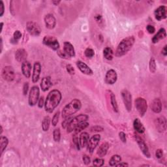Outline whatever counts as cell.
I'll use <instances>...</instances> for the list:
<instances>
[{
  "label": "cell",
  "mask_w": 167,
  "mask_h": 167,
  "mask_svg": "<svg viewBox=\"0 0 167 167\" xmlns=\"http://www.w3.org/2000/svg\"><path fill=\"white\" fill-rule=\"evenodd\" d=\"M26 29H27V31L29 34L32 36H35V37H37L41 34V29L40 26L37 24L34 21H30L27 23V25H26Z\"/></svg>",
  "instance_id": "cell-8"
},
{
  "label": "cell",
  "mask_w": 167,
  "mask_h": 167,
  "mask_svg": "<svg viewBox=\"0 0 167 167\" xmlns=\"http://www.w3.org/2000/svg\"><path fill=\"white\" fill-rule=\"evenodd\" d=\"M42 42L53 50H58L60 47L58 40L54 36H45L42 40Z\"/></svg>",
  "instance_id": "cell-6"
},
{
  "label": "cell",
  "mask_w": 167,
  "mask_h": 167,
  "mask_svg": "<svg viewBox=\"0 0 167 167\" xmlns=\"http://www.w3.org/2000/svg\"><path fill=\"white\" fill-rule=\"evenodd\" d=\"M122 97L127 110L131 112L132 110V96L128 90H123L122 91Z\"/></svg>",
  "instance_id": "cell-10"
},
{
  "label": "cell",
  "mask_w": 167,
  "mask_h": 167,
  "mask_svg": "<svg viewBox=\"0 0 167 167\" xmlns=\"http://www.w3.org/2000/svg\"><path fill=\"white\" fill-rule=\"evenodd\" d=\"M60 112H57L54 114V117H52V124L53 126H56L57 124L58 123V121H59V118H60Z\"/></svg>",
  "instance_id": "cell-38"
},
{
  "label": "cell",
  "mask_w": 167,
  "mask_h": 167,
  "mask_svg": "<svg viewBox=\"0 0 167 167\" xmlns=\"http://www.w3.org/2000/svg\"><path fill=\"white\" fill-rule=\"evenodd\" d=\"M149 71L152 73H155L156 71V63L155 59L152 58L150 59L149 61Z\"/></svg>",
  "instance_id": "cell-34"
},
{
  "label": "cell",
  "mask_w": 167,
  "mask_h": 167,
  "mask_svg": "<svg viewBox=\"0 0 167 167\" xmlns=\"http://www.w3.org/2000/svg\"><path fill=\"white\" fill-rule=\"evenodd\" d=\"M117 79V74L116 71L114 69H110L106 72L105 75V82L107 84L112 85L116 82Z\"/></svg>",
  "instance_id": "cell-13"
},
{
  "label": "cell",
  "mask_w": 167,
  "mask_h": 167,
  "mask_svg": "<svg viewBox=\"0 0 167 167\" xmlns=\"http://www.w3.org/2000/svg\"><path fill=\"white\" fill-rule=\"evenodd\" d=\"M119 137L120 139L121 140V141L123 143H125L127 141V138H126V135L125 133L123 132H120L119 133Z\"/></svg>",
  "instance_id": "cell-44"
},
{
  "label": "cell",
  "mask_w": 167,
  "mask_h": 167,
  "mask_svg": "<svg viewBox=\"0 0 167 167\" xmlns=\"http://www.w3.org/2000/svg\"><path fill=\"white\" fill-rule=\"evenodd\" d=\"M50 118L49 116H46L43 119L42 123V129L44 131H48L49 128H50Z\"/></svg>",
  "instance_id": "cell-32"
},
{
  "label": "cell",
  "mask_w": 167,
  "mask_h": 167,
  "mask_svg": "<svg viewBox=\"0 0 167 167\" xmlns=\"http://www.w3.org/2000/svg\"><path fill=\"white\" fill-rule=\"evenodd\" d=\"M52 86L51 82V78L50 77H44L42 78L41 82V88L43 91H47L50 89V88Z\"/></svg>",
  "instance_id": "cell-24"
},
{
  "label": "cell",
  "mask_w": 167,
  "mask_h": 167,
  "mask_svg": "<svg viewBox=\"0 0 167 167\" xmlns=\"http://www.w3.org/2000/svg\"><path fill=\"white\" fill-rule=\"evenodd\" d=\"M82 160H83V162L86 165H88L91 163V159L89 158V156H88L87 155H83V158H82Z\"/></svg>",
  "instance_id": "cell-46"
},
{
  "label": "cell",
  "mask_w": 167,
  "mask_h": 167,
  "mask_svg": "<svg viewBox=\"0 0 167 167\" xmlns=\"http://www.w3.org/2000/svg\"><path fill=\"white\" fill-rule=\"evenodd\" d=\"M66 69H67V71L68 72V73H69L70 74L73 75L75 74V70L72 65H71V64L67 65Z\"/></svg>",
  "instance_id": "cell-40"
},
{
  "label": "cell",
  "mask_w": 167,
  "mask_h": 167,
  "mask_svg": "<svg viewBox=\"0 0 167 167\" xmlns=\"http://www.w3.org/2000/svg\"><path fill=\"white\" fill-rule=\"evenodd\" d=\"M154 15L155 18L158 21H161V20L165 19L166 18V6L161 5L156 9L154 11Z\"/></svg>",
  "instance_id": "cell-16"
},
{
  "label": "cell",
  "mask_w": 167,
  "mask_h": 167,
  "mask_svg": "<svg viewBox=\"0 0 167 167\" xmlns=\"http://www.w3.org/2000/svg\"><path fill=\"white\" fill-rule=\"evenodd\" d=\"M90 140V135L86 132H83L80 134L79 136V142L80 148H84L87 146L88 142Z\"/></svg>",
  "instance_id": "cell-25"
},
{
  "label": "cell",
  "mask_w": 167,
  "mask_h": 167,
  "mask_svg": "<svg viewBox=\"0 0 167 167\" xmlns=\"http://www.w3.org/2000/svg\"><path fill=\"white\" fill-rule=\"evenodd\" d=\"M135 42V39L133 36H129L121 41L115 52L116 57H122L127 54L131 50Z\"/></svg>",
  "instance_id": "cell-2"
},
{
  "label": "cell",
  "mask_w": 167,
  "mask_h": 167,
  "mask_svg": "<svg viewBox=\"0 0 167 167\" xmlns=\"http://www.w3.org/2000/svg\"><path fill=\"white\" fill-rule=\"evenodd\" d=\"M27 58H28V53L24 49L20 48L16 51L15 59L17 61L23 63L24 61H26Z\"/></svg>",
  "instance_id": "cell-21"
},
{
  "label": "cell",
  "mask_w": 167,
  "mask_h": 167,
  "mask_svg": "<svg viewBox=\"0 0 167 167\" xmlns=\"http://www.w3.org/2000/svg\"><path fill=\"white\" fill-rule=\"evenodd\" d=\"M58 55H60V57L61 58H65V59L69 58V57L67 56L66 54H65V53L63 52H63H62V51H58Z\"/></svg>",
  "instance_id": "cell-51"
},
{
  "label": "cell",
  "mask_w": 167,
  "mask_h": 167,
  "mask_svg": "<svg viewBox=\"0 0 167 167\" xmlns=\"http://www.w3.org/2000/svg\"><path fill=\"white\" fill-rule=\"evenodd\" d=\"M109 149V143H107V142L103 143L97 149V155L99 156L100 158H103V157H104L106 155Z\"/></svg>",
  "instance_id": "cell-26"
},
{
  "label": "cell",
  "mask_w": 167,
  "mask_h": 167,
  "mask_svg": "<svg viewBox=\"0 0 167 167\" xmlns=\"http://www.w3.org/2000/svg\"><path fill=\"white\" fill-rule=\"evenodd\" d=\"M53 138L55 142H58L60 141V139H61V131L60 129L59 128H57L54 129V132H53Z\"/></svg>",
  "instance_id": "cell-33"
},
{
  "label": "cell",
  "mask_w": 167,
  "mask_h": 167,
  "mask_svg": "<svg viewBox=\"0 0 167 167\" xmlns=\"http://www.w3.org/2000/svg\"><path fill=\"white\" fill-rule=\"evenodd\" d=\"M21 37H22V34L19 30L15 31L14 34H13V39L16 41H18L20 39H21Z\"/></svg>",
  "instance_id": "cell-41"
},
{
  "label": "cell",
  "mask_w": 167,
  "mask_h": 167,
  "mask_svg": "<svg viewBox=\"0 0 167 167\" xmlns=\"http://www.w3.org/2000/svg\"><path fill=\"white\" fill-rule=\"evenodd\" d=\"M135 107L138 112L141 116H144L148 109V103L147 101L142 97L136 98L135 101Z\"/></svg>",
  "instance_id": "cell-7"
},
{
  "label": "cell",
  "mask_w": 167,
  "mask_h": 167,
  "mask_svg": "<svg viewBox=\"0 0 167 167\" xmlns=\"http://www.w3.org/2000/svg\"><path fill=\"white\" fill-rule=\"evenodd\" d=\"M101 140V135H95L90 139L89 142L88 144V149L91 153H92L96 147L98 146Z\"/></svg>",
  "instance_id": "cell-12"
},
{
  "label": "cell",
  "mask_w": 167,
  "mask_h": 167,
  "mask_svg": "<svg viewBox=\"0 0 167 167\" xmlns=\"http://www.w3.org/2000/svg\"><path fill=\"white\" fill-rule=\"evenodd\" d=\"M3 133V128H2V126H1V134H2Z\"/></svg>",
  "instance_id": "cell-58"
},
{
  "label": "cell",
  "mask_w": 167,
  "mask_h": 167,
  "mask_svg": "<svg viewBox=\"0 0 167 167\" xmlns=\"http://www.w3.org/2000/svg\"><path fill=\"white\" fill-rule=\"evenodd\" d=\"M155 126L159 133H163L166 130V120L165 117H159L155 120Z\"/></svg>",
  "instance_id": "cell-14"
},
{
  "label": "cell",
  "mask_w": 167,
  "mask_h": 167,
  "mask_svg": "<svg viewBox=\"0 0 167 167\" xmlns=\"http://www.w3.org/2000/svg\"><path fill=\"white\" fill-rule=\"evenodd\" d=\"M146 29H147V31H148L149 34H154L155 31V27H154V26H152V25L147 26Z\"/></svg>",
  "instance_id": "cell-45"
},
{
  "label": "cell",
  "mask_w": 167,
  "mask_h": 167,
  "mask_svg": "<svg viewBox=\"0 0 167 167\" xmlns=\"http://www.w3.org/2000/svg\"><path fill=\"white\" fill-rule=\"evenodd\" d=\"M1 75L3 79L7 82H12L14 80L15 77V71L11 66H6L3 69Z\"/></svg>",
  "instance_id": "cell-11"
},
{
  "label": "cell",
  "mask_w": 167,
  "mask_h": 167,
  "mask_svg": "<svg viewBox=\"0 0 167 167\" xmlns=\"http://www.w3.org/2000/svg\"><path fill=\"white\" fill-rule=\"evenodd\" d=\"M3 27V22H1V32L2 31Z\"/></svg>",
  "instance_id": "cell-57"
},
{
  "label": "cell",
  "mask_w": 167,
  "mask_h": 167,
  "mask_svg": "<svg viewBox=\"0 0 167 167\" xmlns=\"http://www.w3.org/2000/svg\"><path fill=\"white\" fill-rule=\"evenodd\" d=\"M31 69V65L28 61L26 60L22 63V72L26 78H30Z\"/></svg>",
  "instance_id": "cell-20"
},
{
  "label": "cell",
  "mask_w": 167,
  "mask_h": 167,
  "mask_svg": "<svg viewBox=\"0 0 167 167\" xmlns=\"http://www.w3.org/2000/svg\"><path fill=\"white\" fill-rule=\"evenodd\" d=\"M44 23L47 27L49 29H52L55 27L56 25V20L54 16L52 14H48L44 16Z\"/></svg>",
  "instance_id": "cell-17"
},
{
  "label": "cell",
  "mask_w": 167,
  "mask_h": 167,
  "mask_svg": "<svg viewBox=\"0 0 167 167\" xmlns=\"http://www.w3.org/2000/svg\"><path fill=\"white\" fill-rule=\"evenodd\" d=\"M88 119H89V117L86 114H80L72 118L67 127V132L70 133L74 131L78 125L85 122H87Z\"/></svg>",
  "instance_id": "cell-4"
},
{
  "label": "cell",
  "mask_w": 167,
  "mask_h": 167,
  "mask_svg": "<svg viewBox=\"0 0 167 167\" xmlns=\"http://www.w3.org/2000/svg\"><path fill=\"white\" fill-rule=\"evenodd\" d=\"M3 50V40H2V38H1V52H2Z\"/></svg>",
  "instance_id": "cell-56"
},
{
  "label": "cell",
  "mask_w": 167,
  "mask_h": 167,
  "mask_svg": "<svg viewBox=\"0 0 167 167\" xmlns=\"http://www.w3.org/2000/svg\"><path fill=\"white\" fill-rule=\"evenodd\" d=\"M9 144V140L6 136H1L0 138V146H1V155L3 152L5 151V149L7 148V147L8 146Z\"/></svg>",
  "instance_id": "cell-30"
},
{
  "label": "cell",
  "mask_w": 167,
  "mask_h": 167,
  "mask_svg": "<svg viewBox=\"0 0 167 167\" xmlns=\"http://www.w3.org/2000/svg\"><path fill=\"white\" fill-rule=\"evenodd\" d=\"M44 103L45 101H44V97H41L39 98V101H38V106L40 109H42V106L44 105Z\"/></svg>",
  "instance_id": "cell-49"
},
{
  "label": "cell",
  "mask_w": 167,
  "mask_h": 167,
  "mask_svg": "<svg viewBox=\"0 0 167 167\" xmlns=\"http://www.w3.org/2000/svg\"><path fill=\"white\" fill-rule=\"evenodd\" d=\"M162 54L163 55H165V56H166V55H167V50H166V45H165L164 47H163V48L162 49Z\"/></svg>",
  "instance_id": "cell-52"
},
{
  "label": "cell",
  "mask_w": 167,
  "mask_h": 167,
  "mask_svg": "<svg viewBox=\"0 0 167 167\" xmlns=\"http://www.w3.org/2000/svg\"><path fill=\"white\" fill-rule=\"evenodd\" d=\"M84 54L88 58H91L94 56L95 55V52L92 48H88L84 51Z\"/></svg>",
  "instance_id": "cell-36"
},
{
  "label": "cell",
  "mask_w": 167,
  "mask_h": 167,
  "mask_svg": "<svg viewBox=\"0 0 167 167\" xmlns=\"http://www.w3.org/2000/svg\"><path fill=\"white\" fill-rule=\"evenodd\" d=\"M63 52L69 58H73L75 56V50L70 42L66 41L63 43Z\"/></svg>",
  "instance_id": "cell-19"
},
{
  "label": "cell",
  "mask_w": 167,
  "mask_h": 167,
  "mask_svg": "<svg viewBox=\"0 0 167 167\" xmlns=\"http://www.w3.org/2000/svg\"><path fill=\"white\" fill-rule=\"evenodd\" d=\"M5 12V6L3 1H0V16H2Z\"/></svg>",
  "instance_id": "cell-48"
},
{
  "label": "cell",
  "mask_w": 167,
  "mask_h": 167,
  "mask_svg": "<svg viewBox=\"0 0 167 167\" xmlns=\"http://www.w3.org/2000/svg\"><path fill=\"white\" fill-rule=\"evenodd\" d=\"M29 90V83L26 82L23 86V94L24 96H26L28 94V91Z\"/></svg>",
  "instance_id": "cell-47"
},
{
  "label": "cell",
  "mask_w": 167,
  "mask_h": 167,
  "mask_svg": "<svg viewBox=\"0 0 167 167\" xmlns=\"http://www.w3.org/2000/svg\"><path fill=\"white\" fill-rule=\"evenodd\" d=\"M96 20H97V22H102V16H101V15H97L96 17Z\"/></svg>",
  "instance_id": "cell-54"
},
{
  "label": "cell",
  "mask_w": 167,
  "mask_h": 167,
  "mask_svg": "<svg viewBox=\"0 0 167 167\" xmlns=\"http://www.w3.org/2000/svg\"><path fill=\"white\" fill-rule=\"evenodd\" d=\"M41 72V65L39 62H35L33 69L32 74V82L34 83L37 82L40 78V74Z\"/></svg>",
  "instance_id": "cell-15"
},
{
  "label": "cell",
  "mask_w": 167,
  "mask_h": 167,
  "mask_svg": "<svg viewBox=\"0 0 167 167\" xmlns=\"http://www.w3.org/2000/svg\"><path fill=\"white\" fill-rule=\"evenodd\" d=\"M73 141L74 142V144L76 146L77 149L80 150V142H79V139H78V136L77 135V133L74 135V136H73Z\"/></svg>",
  "instance_id": "cell-39"
},
{
  "label": "cell",
  "mask_w": 167,
  "mask_h": 167,
  "mask_svg": "<svg viewBox=\"0 0 167 167\" xmlns=\"http://www.w3.org/2000/svg\"><path fill=\"white\" fill-rule=\"evenodd\" d=\"M155 156L158 159H161L163 156V151L162 149H158L155 152Z\"/></svg>",
  "instance_id": "cell-43"
},
{
  "label": "cell",
  "mask_w": 167,
  "mask_h": 167,
  "mask_svg": "<svg viewBox=\"0 0 167 167\" xmlns=\"http://www.w3.org/2000/svg\"><path fill=\"white\" fill-rule=\"evenodd\" d=\"M122 161V158L119 155H113L112 158H110L109 161V165L111 166H116L118 163H120Z\"/></svg>",
  "instance_id": "cell-31"
},
{
  "label": "cell",
  "mask_w": 167,
  "mask_h": 167,
  "mask_svg": "<svg viewBox=\"0 0 167 167\" xmlns=\"http://www.w3.org/2000/svg\"><path fill=\"white\" fill-rule=\"evenodd\" d=\"M150 107H151V109L153 112L156 114L160 113L162 110V103L161 100L159 98L153 99L151 103V105H150Z\"/></svg>",
  "instance_id": "cell-22"
},
{
  "label": "cell",
  "mask_w": 167,
  "mask_h": 167,
  "mask_svg": "<svg viewBox=\"0 0 167 167\" xmlns=\"http://www.w3.org/2000/svg\"><path fill=\"white\" fill-rule=\"evenodd\" d=\"M82 108L81 101L78 99H74L72 100L69 103H68L67 105L62 110L61 116L63 119H66L67 117L74 115L75 113L78 112Z\"/></svg>",
  "instance_id": "cell-3"
},
{
  "label": "cell",
  "mask_w": 167,
  "mask_h": 167,
  "mask_svg": "<svg viewBox=\"0 0 167 167\" xmlns=\"http://www.w3.org/2000/svg\"><path fill=\"white\" fill-rule=\"evenodd\" d=\"M129 165L126 163H120L116 165V166H128Z\"/></svg>",
  "instance_id": "cell-53"
},
{
  "label": "cell",
  "mask_w": 167,
  "mask_h": 167,
  "mask_svg": "<svg viewBox=\"0 0 167 167\" xmlns=\"http://www.w3.org/2000/svg\"><path fill=\"white\" fill-rule=\"evenodd\" d=\"M104 163V160L103 159H101V158H97L96 159H94L93 161V166L97 167H100L103 166Z\"/></svg>",
  "instance_id": "cell-37"
},
{
  "label": "cell",
  "mask_w": 167,
  "mask_h": 167,
  "mask_svg": "<svg viewBox=\"0 0 167 167\" xmlns=\"http://www.w3.org/2000/svg\"><path fill=\"white\" fill-rule=\"evenodd\" d=\"M103 130H104V129L103 128V127L99 126V125L94 126L91 128V131L92 132H99V131L100 132V131H103Z\"/></svg>",
  "instance_id": "cell-42"
},
{
  "label": "cell",
  "mask_w": 167,
  "mask_h": 167,
  "mask_svg": "<svg viewBox=\"0 0 167 167\" xmlns=\"http://www.w3.org/2000/svg\"><path fill=\"white\" fill-rule=\"evenodd\" d=\"M77 66L82 73L86 75H93V72L88 65L82 61H77Z\"/></svg>",
  "instance_id": "cell-18"
},
{
  "label": "cell",
  "mask_w": 167,
  "mask_h": 167,
  "mask_svg": "<svg viewBox=\"0 0 167 167\" xmlns=\"http://www.w3.org/2000/svg\"><path fill=\"white\" fill-rule=\"evenodd\" d=\"M89 125V123H88L87 122H85L82 123H81L80 125H78L76 129H75L74 131L76 133H78L81 131H82L85 129H86L87 127Z\"/></svg>",
  "instance_id": "cell-35"
},
{
  "label": "cell",
  "mask_w": 167,
  "mask_h": 167,
  "mask_svg": "<svg viewBox=\"0 0 167 167\" xmlns=\"http://www.w3.org/2000/svg\"><path fill=\"white\" fill-rule=\"evenodd\" d=\"M135 138L137 144L139 145V148L140 149V150H141V152H142L143 154L147 158H150L151 155H150L148 147L147 146V144H146L144 140H143L142 137H140L137 135H136L135 136Z\"/></svg>",
  "instance_id": "cell-9"
},
{
  "label": "cell",
  "mask_w": 167,
  "mask_h": 167,
  "mask_svg": "<svg viewBox=\"0 0 167 167\" xmlns=\"http://www.w3.org/2000/svg\"><path fill=\"white\" fill-rule=\"evenodd\" d=\"M110 93V103L111 105L112 106V109L115 112H118V105H117V103L116 101V98L115 95L112 92V91H109Z\"/></svg>",
  "instance_id": "cell-28"
},
{
  "label": "cell",
  "mask_w": 167,
  "mask_h": 167,
  "mask_svg": "<svg viewBox=\"0 0 167 167\" xmlns=\"http://www.w3.org/2000/svg\"><path fill=\"white\" fill-rule=\"evenodd\" d=\"M62 96L61 92L58 90H52L48 94L44 103V109L46 112L52 113L56 108L61 101Z\"/></svg>",
  "instance_id": "cell-1"
},
{
  "label": "cell",
  "mask_w": 167,
  "mask_h": 167,
  "mask_svg": "<svg viewBox=\"0 0 167 167\" xmlns=\"http://www.w3.org/2000/svg\"><path fill=\"white\" fill-rule=\"evenodd\" d=\"M60 1H52V3H53L54 5H58L59 3H60Z\"/></svg>",
  "instance_id": "cell-55"
},
{
  "label": "cell",
  "mask_w": 167,
  "mask_h": 167,
  "mask_svg": "<svg viewBox=\"0 0 167 167\" xmlns=\"http://www.w3.org/2000/svg\"><path fill=\"white\" fill-rule=\"evenodd\" d=\"M133 127L137 133L142 134L145 132V127L139 118H136L133 122Z\"/></svg>",
  "instance_id": "cell-27"
},
{
  "label": "cell",
  "mask_w": 167,
  "mask_h": 167,
  "mask_svg": "<svg viewBox=\"0 0 167 167\" xmlns=\"http://www.w3.org/2000/svg\"><path fill=\"white\" fill-rule=\"evenodd\" d=\"M39 96H40L39 88L37 86H33L29 94L28 103L29 106H34L37 104L39 99Z\"/></svg>",
  "instance_id": "cell-5"
},
{
  "label": "cell",
  "mask_w": 167,
  "mask_h": 167,
  "mask_svg": "<svg viewBox=\"0 0 167 167\" xmlns=\"http://www.w3.org/2000/svg\"><path fill=\"white\" fill-rule=\"evenodd\" d=\"M104 58L108 60H112L114 58V52L110 47H106L103 50Z\"/></svg>",
  "instance_id": "cell-29"
},
{
  "label": "cell",
  "mask_w": 167,
  "mask_h": 167,
  "mask_svg": "<svg viewBox=\"0 0 167 167\" xmlns=\"http://www.w3.org/2000/svg\"><path fill=\"white\" fill-rule=\"evenodd\" d=\"M71 120V119H68L66 120H64L63 122H62V127H63V128H64V129L67 128Z\"/></svg>",
  "instance_id": "cell-50"
},
{
  "label": "cell",
  "mask_w": 167,
  "mask_h": 167,
  "mask_svg": "<svg viewBox=\"0 0 167 167\" xmlns=\"http://www.w3.org/2000/svg\"><path fill=\"white\" fill-rule=\"evenodd\" d=\"M166 37V33L165 28H161L157 33V34L154 35V37L152 38V42L153 44H156L159 42L161 40H163Z\"/></svg>",
  "instance_id": "cell-23"
}]
</instances>
